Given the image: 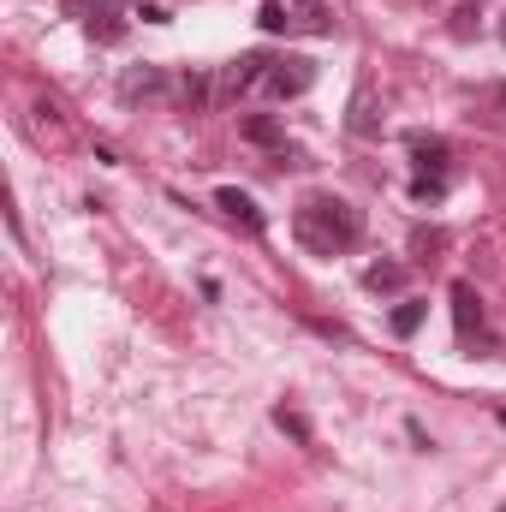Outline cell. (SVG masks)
I'll use <instances>...</instances> for the list:
<instances>
[{
	"mask_svg": "<svg viewBox=\"0 0 506 512\" xmlns=\"http://www.w3.org/2000/svg\"><path fill=\"white\" fill-rule=\"evenodd\" d=\"M298 239L322 256L352 251V245L364 239V215H358L346 197H322V191H316V197L298 203Z\"/></svg>",
	"mask_w": 506,
	"mask_h": 512,
	"instance_id": "1",
	"label": "cell"
},
{
	"mask_svg": "<svg viewBox=\"0 0 506 512\" xmlns=\"http://www.w3.org/2000/svg\"><path fill=\"white\" fill-rule=\"evenodd\" d=\"M262 84H268V96H280V102H286V96H304V90L316 84V66H310V60H274Z\"/></svg>",
	"mask_w": 506,
	"mask_h": 512,
	"instance_id": "2",
	"label": "cell"
},
{
	"mask_svg": "<svg viewBox=\"0 0 506 512\" xmlns=\"http://www.w3.org/2000/svg\"><path fill=\"white\" fill-rule=\"evenodd\" d=\"M215 209H221L227 221H239L245 233H262V209H256V203L245 197V191H233V185H221V191H215Z\"/></svg>",
	"mask_w": 506,
	"mask_h": 512,
	"instance_id": "3",
	"label": "cell"
},
{
	"mask_svg": "<svg viewBox=\"0 0 506 512\" xmlns=\"http://www.w3.org/2000/svg\"><path fill=\"white\" fill-rule=\"evenodd\" d=\"M453 322H459V340H471V334H483V304H477V292H471V280H459V286H453Z\"/></svg>",
	"mask_w": 506,
	"mask_h": 512,
	"instance_id": "4",
	"label": "cell"
},
{
	"mask_svg": "<svg viewBox=\"0 0 506 512\" xmlns=\"http://www.w3.org/2000/svg\"><path fill=\"white\" fill-rule=\"evenodd\" d=\"M268 66H274L268 54H245V60H233V66H227V96H239V90L262 84V78H268Z\"/></svg>",
	"mask_w": 506,
	"mask_h": 512,
	"instance_id": "5",
	"label": "cell"
},
{
	"mask_svg": "<svg viewBox=\"0 0 506 512\" xmlns=\"http://www.w3.org/2000/svg\"><path fill=\"white\" fill-rule=\"evenodd\" d=\"M411 161H417V173L447 179V143L441 137H411Z\"/></svg>",
	"mask_w": 506,
	"mask_h": 512,
	"instance_id": "6",
	"label": "cell"
},
{
	"mask_svg": "<svg viewBox=\"0 0 506 512\" xmlns=\"http://www.w3.org/2000/svg\"><path fill=\"white\" fill-rule=\"evenodd\" d=\"M364 286L370 292H399L405 286V262H370L364 268Z\"/></svg>",
	"mask_w": 506,
	"mask_h": 512,
	"instance_id": "7",
	"label": "cell"
},
{
	"mask_svg": "<svg viewBox=\"0 0 506 512\" xmlns=\"http://www.w3.org/2000/svg\"><path fill=\"white\" fill-rule=\"evenodd\" d=\"M245 137H251V143H262V149H280V143H286V131H280V120H268V114H251V120H245Z\"/></svg>",
	"mask_w": 506,
	"mask_h": 512,
	"instance_id": "8",
	"label": "cell"
},
{
	"mask_svg": "<svg viewBox=\"0 0 506 512\" xmlns=\"http://www.w3.org/2000/svg\"><path fill=\"white\" fill-rule=\"evenodd\" d=\"M423 316H429V304H417V298H405V304L393 310V334H399V340H411V334L423 328Z\"/></svg>",
	"mask_w": 506,
	"mask_h": 512,
	"instance_id": "9",
	"label": "cell"
},
{
	"mask_svg": "<svg viewBox=\"0 0 506 512\" xmlns=\"http://www.w3.org/2000/svg\"><path fill=\"white\" fill-rule=\"evenodd\" d=\"M84 24H90V36H96V42H120V36H126V24H120L108 6H102V12H90Z\"/></svg>",
	"mask_w": 506,
	"mask_h": 512,
	"instance_id": "10",
	"label": "cell"
},
{
	"mask_svg": "<svg viewBox=\"0 0 506 512\" xmlns=\"http://www.w3.org/2000/svg\"><path fill=\"white\" fill-rule=\"evenodd\" d=\"M179 96H185V108H203V102H209V78H203V72H185V78H179Z\"/></svg>",
	"mask_w": 506,
	"mask_h": 512,
	"instance_id": "11",
	"label": "cell"
},
{
	"mask_svg": "<svg viewBox=\"0 0 506 512\" xmlns=\"http://www.w3.org/2000/svg\"><path fill=\"white\" fill-rule=\"evenodd\" d=\"M274 423H280V429H286V435H292L298 447H310V423H304V417H298L292 405H280V411H274Z\"/></svg>",
	"mask_w": 506,
	"mask_h": 512,
	"instance_id": "12",
	"label": "cell"
},
{
	"mask_svg": "<svg viewBox=\"0 0 506 512\" xmlns=\"http://www.w3.org/2000/svg\"><path fill=\"white\" fill-rule=\"evenodd\" d=\"M155 90H161V72H155V66H143V72L126 78V96H155Z\"/></svg>",
	"mask_w": 506,
	"mask_h": 512,
	"instance_id": "13",
	"label": "cell"
},
{
	"mask_svg": "<svg viewBox=\"0 0 506 512\" xmlns=\"http://www.w3.org/2000/svg\"><path fill=\"white\" fill-rule=\"evenodd\" d=\"M292 18H286V6L280 0H262V30H286Z\"/></svg>",
	"mask_w": 506,
	"mask_h": 512,
	"instance_id": "14",
	"label": "cell"
},
{
	"mask_svg": "<svg viewBox=\"0 0 506 512\" xmlns=\"http://www.w3.org/2000/svg\"><path fill=\"white\" fill-rule=\"evenodd\" d=\"M298 6L310 12V24H316V30H328V0H298Z\"/></svg>",
	"mask_w": 506,
	"mask_h": 512,
	"instance_id": "15",
	"label": "cell"
},
{
	"mask_svg": "<svg viewBox=\"0 0 506 512\" xmlns=\"http://www.w3.org/2000/svg\"><path fill=\"white\" fill-rule=\"evenodd\" d=\"M471 18H477V6H459L453 12V36H471Z\"/></svg>",
	"mask_w": 506,
	"mask_h": 512,
	"instance_id": "16",
	"label": "cell"
},
{
	"mask_svg": "<svg viewBox=\"0 0 506 512\" xmlns=\"http://www.w3.org/2000/svg\"><path fill=\"white\" fill-rule=\"evenodd\" d=\"M501 42H506V24H501Z\"/></svg>",
	"mask_w": 506,
	"mask_h": 512,
	"instance_id": "17",
	"label": "cell"
},
{
	"mask_svg": "<svg viewBox=\"0 0 506 512\" xmlns=\"http://www.w3.org/2000/svg\"><path fill=\"white\" fill-rule=\"evenodd\" d=\"M501 512H506V507H501Z\"/></svg>",
	"mask_w": 506,
	"mask_h": 512,
	"instance_id": "18",
	"label": "cell"
}]
</instances>
